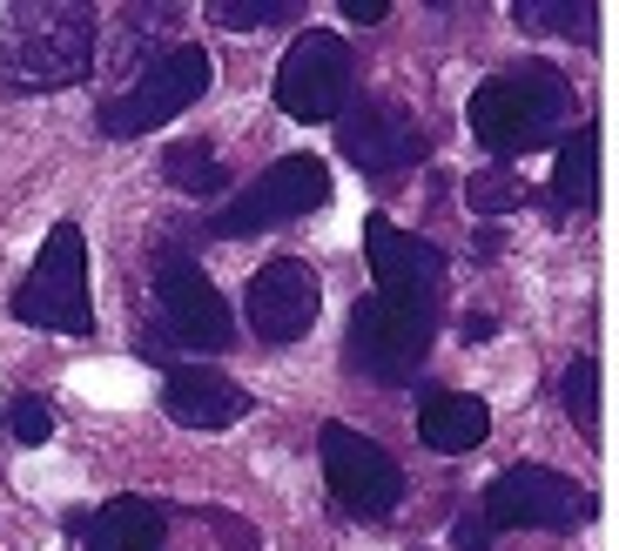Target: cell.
I'll list each match as a JSON object with an SVG mask.
<instances>
[{"mask_svg":"<svg viewBox=\"0 0 619 551\" xmlns=\"http://www.w3.org/2000/svg\"><path fill=\"white\" fill-rule=\"evenodd\" d=\"M95 68V8L74 0H41V8H14L0 21V74L8 88H74Z\"/></svg>","mask_w":619,"mask_h":551,"instance_id":"6da1fadb","label":"cell"},{"mask_svg":"<svg viewBox=\"0 0 619 551\" xmlns=\"http://www.w3.org/2000/svg\"><path fill=\"white\" fill-rule=\"evenodd\" d=\"M566 114H572L566 74L532 61V68H512V74H491L472 95V108H464V122H472V135L491 155H525V148H546Z\"/></svg>","mask_w":619,"mask_h":551,"instance_id":"7a4b0ae2","label":"cell"},{"mask_svg":"<svg viewBox=\"0 0 619 551\" xmlns=\"http://www.w3.org/2000/svg\"><path fill=\"white\" fill-rule=\"evenodd\" d=\"M14 317L27 330H61V336H88L95 330V303H88V243L74 222H54L34 269L14 290Z\"/></svg>","mask_w":619,"mask_h":551,"instance_id":"3957f363","label":"cell"},{"mask_svg":"<svg viewBox=\"0 0 619 551\" xmlns=\"http://www.w3.org/2000/svg\"><path fill=\"white\" fill-rule=\"evenodd\" d=\"M203 88H209V54H203V48H169V54H155L135 82L101 108V135H108V142H135V135H148V128L175 122L182 108H196Z\"/></svg>","mask_w":619,"mask_h":551,"instance_id":"277c9868","label":"cell"},{"mask_svg":"<svg viewBox=\"0 0 619 551\" xmlns=\"http://www.w3.org/2000/svg\"><path fill=\"white\" fill-rule=\"evenodd\" d=\"M351 88H357V54L330 27L296 34L290 54L277 61V108L290 122H337Z\"/></svg>","mask_w":619,"mask_h":551,"instance_id":"5b68a950","label":"cell"},{"mask_svg":"<svg viewBox=\"0 0 619 551\" xmlns=\"http://www.w3.org/2000/svg\"><path fill=\"white\" fill-rule=\"evenodd\" d=\"M432 330L438 317H424V309H404L391 296H364L351 309V364L371 377V383H411L432 357Z\"/></svg>","mask_w":619,"mask_h":551,"instance_id":"8992f818","label":"cell"},{"mask_svg":"<svg viewBox=\"0 0 619 551\" xmlns=\"http://www.w3.org/2000/svg\"><path fill=\"white\" fill-rule=\"evenodd\" d=\"M330 203V169L317 162V155H283V162H269L236 203L229 209H216V235H256V229H277V222H296V216H310V209H324Z\"/></svg>","mask_w":619,"mask_h":551,"instance_id":"52a82bcc","label":"cell"},{"mask_svg":"<svg viewBox=\"0 0 619 551\" xmlns=\"http://www.w3.org/2000/svg\"><path fill=\"white\" fill-rule=\"evenodd\" d=\"M478 511H485L491 531H566V525H586L593 518V498L579 491L566 470L512 464L506 478H491V491H485Z\"/></svg>","mask_w":619,"mask_h":551,"instance_id":"ba28073f","label":"cell"},{"mask_svg":"<svg viewBox=\"0 0 619 551\" xmlns=\"http://www.w3.org/2000/svg\"><path fill=\"white\" fill-rule=\"evenodd\" d=\"M317 451H324V478H330L337 504L351 511V518H391V511L404 504V470H398V457L384 451V444H371L364 430L324 424Z\"/></svg>","mask_w":619,"mask_h":551,"instance_id":"9c48e42d","label":"cell"},{"mask_svg":"<svg viewBox=\"0 0 619 551\" xmlns=\"http://www.w3.org/2000/svg\"><path fill=\"white\" fill-rule=\"evenodd\" d=\"M364 256H371V276H377V296L438 317V303H445V249L438 243H424V235L371 216L364 222Z\"/></svg>","mask_w":619,"mask_h":551,"instance_id":"30bf717a","label":"cell"},{"mask_svg":"<svg viewBox=\"0 0 619 551\" xmlns=\"http://www.w3.org/2000/svg\"><path fill=\"white\" fill-rule=\"evenodd\" d=\"M155 309H162V323L182 350H229L236 343L229 303L216 296L203 262H189V256H162V269H155Z\"/></svg>","mask_w":619,"mask_h":551,"instance_id":"8fae6325","label":"cell"},{"mask_svg":"<svg viewBox=\"0 0 619 551\" xmlns=\"http://www.w3.org/2000/svg\"><path fill=\"white\" fill-rule=\"evenodd\" d=\"M317 309H324V283H317V269L296 262V256H277V262H263L250 276V290H243V317L263 343H296L310 336V323H317Z\"/></svg>","mask_w":619,"mask_h":551,"instance_id":"7c38bea8","label":"cell"},{"mask_svg":"<svg viewBox=\"0 0 619 551\" xmlns=\"http://www.w3.org/2000/svg\"><path fill=\"white\" fill-rule=\"evenodd\" d=\"M337 148H343V162L364 169V175H398V169L424 162V128L398 101H364L357 114L337 122Z\"/></svg>","mask_w":619,"mask_h":551,"instance_id":"4fadbf2b","label":"cell"},{"mask_svg":"<svg viewBox=\"0 0 619 551\" xmlns=\"http://www.w3.org/2000/svg\"><path fill=\"white\" fill-rule=\"evenodd\" d=\"M162 411L182 424V430H229V424H243L256 411V397L236 383V377H222V370H203V364H175L162 377Z\"/></svg>","mask_w":619,"mask_h":551,"instance_id":"5bb4252c","label":"cell"},{"mask_svg":"<svg viewBox=\"0 0 619 551\" xmlns=\"http://www.w3.org/2000/svg\"><path fill=\"white\" fill-rule=\"evenodd\" d=\"M74 551H162V504L108 498L101 511L74 518Z\"/></svg>","mask_w":619,"mask_h":551,"instance_id":"9a60e30c","label":"cell"},{"mask_svg":"<svg viewBox=\"0 0 619 551\" xmlns=\"http://www.w3.org/2000/svg\"><path fill=\"white\" fill-rule=\"evenodd\" d=\"M417 438L438 457H464V451H478L491 438V411H485V397H472V390H432L424 411H417Z\"/></svg>","mask_w":619,"mask_h":551,"instance_id":"2e32d148","label":"cell"},{"mask_svg":"<svg viewBox=\"0 0 619 551\" xmlns=\"http://www.w3.org/2000/svg\"><path fill=\"white\" fill-rule=\"evenodd\" d=\"M593 188H599V135L579 128V135H566V148H559L553 195H559V209H593Z\"/></svg>","mask_w":619,"mask_h":551,"instance_id":"e0dca14e","label":"cell"},{"mask_svg":"<svg viewBox=\"0 0 619 551\" xmlns=\"http://www.w3.org/2000/svg\"><path fill=\"white\" fill-rule=\"evenodd\" d=\"M512 21L525 34H566V41H593V34H599V14L579 8V0H519Z\"/></svg>","mask_w":619,"mask_h":551,"instance_id":"ac0fdd59","label":"cell"},{"mask_svg":"<svg viewBox=\"0 0 619 551\" xmlns=\"http://www.w3.org/2000/svg\"><path fill=\"white\" fill-rule=\"evenodd\" d=\"M162 175H169L182 195H222V188H229V169L209 155V142H175V148L162 155Z\"/></svg>","mask_w":619,"mask_h":551,"instance_id":"d6986e66","label":"cell"},{"mask_svg":"<svg viewBox=\"0 0 619 551\" xmlns=\"http://www.w3.org/2000/svg\"><path fill=\"white\" fill-rule=\"evenodd\" d=\"M566 417L579 424V438L599 444V364L593 357H572L566 364Z\"/></svg>","mask_w":619,"mask_h":551,"instance_id":"ffe728a7","label":"cell"},{"mask_svg":"<svg viewBox=\"0 0 619 551\" xmlns=\"http://www.w3.org/2000/svg\"><path fill=\"white\" fill-rule=\"evenodd\" d=\"M209 21H222V27H283V21H296V0H216Z\"/></svg>","mask_w":619,"mask_h":551,"instance_id":"44dd1931","label":"cell"},{"mask_svg":"<svg viewBox=\"0 0 619 551\" xmlns=\"http://www.w3.org/2000/svg\"><path fill=\"white\" fill-rule=\"evenodd\" d=\"M464 195H472V209L478 216H506V209H519V182L506 175V169H485V175H472V188H464Z\"/></svg>","mask_w":619,"mask_h":551,"instance_id":"7402d4cb","label":"cell"},{"mask_svg":"<svg viewBox=\"0 0 619 551\" xmlns=\"http://www.w3.org/2000/svg\"><path fill=\"white\" fill-rule=\"evenodd\" d=\"M8 430H14L21 444H48V438H54V411H48L41 397H14V404H8Z\"/></svg>","mask_w":619,"mask_h":551,"instance_id":"603a6c76","label":"cell"},{"mask_svg":"<svg viewBox=\"0 0 619 551\" xmlns=\"http://www.w3.org/2000/svg\"><path fill=\"white\" fill-rule=\"evenodd\" d=\"M491 525H485V511H464V518L451 525V551H485Z\"/></svg>","mask_w":619,"mask_h":551,"instance_id":"cb8c5ba5","label":"cell"},{"mask_svg":"<svg viewBox=\"0 0 619 551\" xmlns=\"http://www.w3.org/2000/svg\"><path fill=\"white\" fill-rule=\"evenodd\" d=\"M384 14H391V8H384V0H343V21H384Z\"/></svg>","mask_w":619,"mask_h":551,"instance_id":"d4e9b609","label":"cell"},{"mask_svg":"<svg viewBox=\"0 0 619 551\" xmlns=\"http://www.w3.org/2000/svg\"><path fill=\"white\" fill-rule=\"evenodd\" d=\"M0 430H8V411H0Z\"/></svg>","mask_w":619,"mask_h":551,"instance_id":"484cf974","label":"cell"}]
</instances>
